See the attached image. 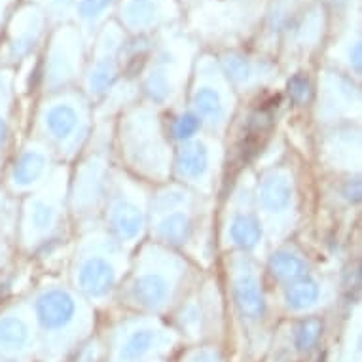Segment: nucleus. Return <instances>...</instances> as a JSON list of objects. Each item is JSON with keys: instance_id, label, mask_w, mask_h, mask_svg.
Here are the masks:
<instances>
[{"instance_id": "26", "label": "nucleus", "mask_w": 362, "mask_h": 362, "mask_svg": "<svg viewBox=\"0 0 362 362\" xmlns=\"http://www.w3.org/2000/svg\"><path fill=\"white\" fill-rule=\"evenodd\" d=\"M13 250H16V247L0 235V272H4L12 264Z\"/></svg>"}, {"instance_id": "7", "label": "nucleus", "mask_w": 362, "mask_h": 362, "mask_svg": "<svg viewBox=\"0 0 362 362\" xmlns=\"http://www.w3.org/2000/svg\"><path fill=\"white\" fill-rule=\"evenodd\" d=\"M110 129V122L95 124L93 135L80 156L74 175L69 177V214L82 228L101 220L114 171Z\"/></svg>"}, {"instance_id": "3", "label": "nucleus", "mask_w": 362, "mask_h": 362, "mask_svg": "<svg viewBox=\"0 0 362 362\" xmlns=\"http://www.w3.org/2000/svg\"><path fill=\"white\" fill-rule=\"evenodd\" d=\"M119 158L135 178L163 185L171 178L173 144L169 143L160 110L148 103L125 108L114 127Z\"/></svg>"}, {"instance_id": "21", "label": "nucleus", "mask_w": 362, "mask_h": 362, "mask_svg": "<svg viewBox=\"0 0 362 362\" xmlns=\"http://www.w3.org/2000/svg\"><path fill=\"white\" fill-rule=\"evenodd\" d=\"M13 118H16V80L12 71L0 69V177L10 158Z\"/></svg>"}, {"instance_id": "9", "label": "nucleus", "mask_w": 362, "mask_h": 362, "mask_svg": "<svg viewBox=\"0 0 362 362\" xmlns=\"http://www.w3.org/2000/svg\"><path fill=\"white\" fill-rule=\"evenodd\" d=\"M255 205L267 247L288 241L300 216V197L291 167L272 165L255 178Z\"/></svg>"}, {"instance_id": "15", "label": "nucleus", "mask_w": 362, "mask_h": 362, "mask_svg": "<svg viewBox=\"0 0 362 362\" xmlns=\"http://www.w3.org/2000/svg\"><path fill=\"white\" fill-rule=\"evenodd\" d=\"M228 283H230L233 303L241 317L250 322L262 321L266 315L267 300L258 260L243 252H230Z\"/></svg>"}, {"instance_id": "4", "label": "nucleus", "mask_w": 362, "mask_h": 362, "mask_svg": "<svg viewBox=\"0 0 362 362\" xmlns=\"http://www.w3.org/2000/svg\"><path fill=\"white\" fill-rule=\"evenodd\" d=\"M129 252L101 222L86 226L72 255L71 286L86 302L107 303L129 272Z\"/></svg>"}, {"instance_id": "18", "label": "nucleus", "mask_w": 362, "mask_h": 362, "mask_svg": "<svg viewBox=\"0 0 362 362\" xmlns=\"http://www.w3.org/2000/svg\"><path fill=\"white\" fill-rule=\"evenodd\" d=\"M35 321L29 302H18L0 311V358L19 361L35 344Z\"/></svg>"}, {"instance_id": "5", "label": "nucleus", "mask_w": 362, "mask_h": 362, "mask_svg": "<svg viewBox=\"0 0 362 362\" xmlns=\"http://www.w3.org/2000/svg\"><path fill=\"white\" fill-rule=\"evenodd\" d=\"M95 129L93 105L88 97L65 89L49 93L35 112V135L54 152L57 161L76 160L82 156Z\"/></svg>"}, {"instance_id": "27", "label": "nucleus", "mask_w": 362, "mask_h": 362, "mask_svg": "<svg viewBox=\"0 0 362 362\" xmlns=\"http://www.w3.org/2000/svg\"><path fill=\"white\" fill-rule=\"evenodd\" d=\"M196 362H213V358H211V356H207V355H203V356H199Z\"/></svg>"}, {"instance_id": "17", "label": "nucleus", "mask_w": 362, "mask_h": 362, "mask_svg": "<svg viewBox=\"0 0 362 362\" xmlns=\"http://www.w3.org/2000/svg\"><path fill=\"white\" fill-rule=\"evenodd\" d=\"M321 158L336 173L361 175L362 137L358 124L330 125L322 137Z\"/></svg>"}, {"instance_id": "14", "label": "nucleus", "mask_w": 362, "mask_h": 362, "mask_svg": "<svg viewBox=\"0 0 362 362\" xmlns=\"http://www.w3.org/2000/svg\"><path fill=\"white\" fill-rule=\"evenodd\" d=\"M57 165L54 152L36 137H29L8 158L0 186L21 199L46 185Z\"/></svg>"}, {"instance_id": "28", "label": "nucleus", "mask_w": 362, "mask_h": 362, "mask_svg": "<svg viewBox=\"0 0 362 362\" xmlns=\"http://www.w3.org/2000/svg\"><path fill=\"white\" fill-rule=\"evenodd\" d=\"M0 362H21V361H13V358H0Z\"/></svg>"}, {"instance_id": "16", "label": "nucleus", "mask_w": 362, "mask_h": 362, "mask_svg": "<svg viewBox=\"0 0 362 362\" xmlns=\"http://www.w3.org/2000/svg\"><path fill=\"white\" fill-rule=\"evenodd\" d=\"M362 112L361 89L347 78L328 74L319 86L317 118L327 127L339 124H358Z\"/></svg>"}, {"instance_id": "11", "label": "nucleus", "mask_w": 362, "mask_h": 362, "mask_svg": "<svg viewBox=\"0 0 362 362\" xmlns=\"http://www.w3.org/2000/svg\"><path fill=\"white\" fill-rule=\"evenodd\" d=\"M29 308L35 328L54 339L69 338L89 321V302L65 283L49 281L38 286Z\"/></svg>"}, {"instance_id": "23", "label": "nucleus", "mask_w": 362, "mask_h": 362, "mask_svg": "<svg viewBox=\"0 0 362 362\" xmlns=\"http://www.w3.org/2000/svg\"><path fill=\"white\" fill-rule=\"evenodd\" d=\"M224 76L228 78L230 86L241 91H252L266 86L272 80V72L266 66L252 63L247 57L233 55L224 61Z\"/></svg>"}, {"instance_id": "1", "label": "nucleus", "mask_w": 362, "mask_h": 362, "mask_svg": "<svg viewBox=\"0 0 362 362\" xmlns=\"http://www.w3.org/2000/svg\"><path fill=\"white\" fill-rule=\"evenodd\" d=\"M148 233L156 243L207 266L211 262L209 197L178 182H163L150 194Z\"/></svg>"}, {"instance_id": "2", "label": "nucleus", "mask_w": 362, "mask_h": 362, "mask_svg": "<svg viewBox=\"0 0 362 362\" xmlns=\"http://www.w3.org/2000/svg\"><path fill=\"white\" fill-rule=\"evenodd\" d=\"M190 277L192 267L185 255L148 241L141 245L119 291L131 305L161 313L178 302L186 286H190Z\"/></svg>"}, {"instance_id": "8", "label": "nucleus", "mask_w": 362, "mask_h": 362, "mask_svg": "<svg viewBox=\"0 0 362 362\" xmlns=\"http://www.w3.org/2000/svg\"><path fill=\"white\" fill-rule=\"evenodd\" d=\"M150 192L146 186L119 167H114L101 226L127 250L141 245L148 233Z\"/></svg>"}, {"instance_id": "10", "label": "nucleus", "mask_w": 362, "mask_h": 362, "mask_svg": "<svg viewBox=\"0 0 362 362\" xmlns=\"http://www.w3.org/2000/svg\"><path fill=\"white\" fill-rule=\"evenodd\" d=\"M255 175L245 171L233 185L220 226V243L228 252H243L264 260L267 241L255 205Z\"/></svg>"}, {"instance_id": "20", "label": "nucleus", "mask_w": 362, "mask_h": 362, "mask_svg": "<svg viewBox=\"0 0 362 362\" xmlns=\"http://www.w3.org/2000/svg\"><path fill=\"white\" fill-rule=\"evenodd\" d=\"M264 260H266L267 274L279 286L291 285L294 281L311 274L308 255L291 241L275 245L274 250L267 252Z\"/></svg>"}, {"instance_id": "24", "label": "nucleus", "mask_w": 362, "mask_h": 362, "mask_svg": "<svg viewBox=\"0 0 362 362\" xmlns=\"http://www.w3.org/2000/svg\"><path fill=\"white\" fill-rule=\"evenodd\" d=\"M163 125H165L167 139H169V143L173 146L188 143L192 139L199 137L202 133H205L202 122L197 119L196 114L192 112L185 103L169 110V119L163 122Z\"/></svg>"}, {"instance_id": "12", "label": "nucleus", "mask_w": 362, "mask_h": 362, "mask_svg": "<svg viewBox=\"0 0 362 362\" xmlns=\"http://www.w3.org/2000/svg\"><path fill=\"white\" fill-rule=\"evenodd\" d=\"M224 163L222 139L202 133L188 143L173 146L171 177L175 182L197 192L199 196L211 197Z\"/></svg>"}, {"instance_id": "6", "label": "nucleus", "mask_w": 362, "mask_h": 362, "mask_svg": "<svg viewBox=\"0 0 362 362\" xmlns=\"http://www.w3.org/2000/svg\"><path fill=\"white\" fill-rule=\"evenodd\" d=\"M69 167L59 163L46 185L21 197L16 247L25 255H40L57 243L69 218Z\"/></svg>"}, {"instance_id": "13", "label": "nucleus", "mask_w": 362, "mask_h": 362, "mask_svg": "<svg viewBox=\"0 0 362 362\" xmlns=\"http://www.w3.org/2000/svg\"><path fill=\"white\" fill-rule=\"evenodd\" d=\"M186 107L196 114L205 133L222 139L232 124L238 103L224 72L214 65H203L197 72Z\"/></svg>"}, {"instance_id": "25", "label": "nucleus", "mask_w": 362, "mask_h": 362, "mask_svg": "<svg viewBox=\"0 0 362 362\" xmlns=\"http://www.w3.org/2000/svg\"><path fill=\"white\" fill-rule=\"evenodd\" d=\"M21 199L0 186V235L16 247Z\"/></svg>"}, {"instance_id": "22", "label": "nucleus", "mask_w": 362, "mask_h": 362, "mask_svg": "<svg viewBox=\"0 0 362 362\" xmlns=\"http://www.w3.org/2000/svg\"><path fill=\"white\" fill-rule=\"evenodd\" d=\"M163 332L152 321H137L122 330L119 339V356L122 358H139L146 355L160 344Z\"/></svg>"}, {"instance_id": "19", "label": "nucleus", "mask_w": 362, "mask_h": 362, "mask_svg": "<svg viewBox=\"0 0 362 362\" xmlns=\"http://www.w3.org/2000/svg\"><path fill=\"white\" fill-rule=\"evenodd\" d=\"M334 291V281L311 272L302 279L283 286V303L291 313H311L330 303Z\"/></svg>"}]
</instances>
